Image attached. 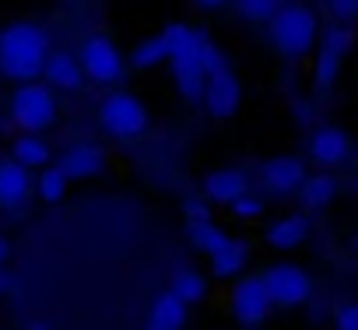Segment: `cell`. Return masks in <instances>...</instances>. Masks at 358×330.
<instances>
[{
    "mask_svg": "<svg viewBox=\"0 0 358 330\" xmlns=\"http://www.w3.org/2000/svg\"><path fill=\"white\" fill-rule=\"evenodd\" d=\"M50 57V36L36 22H15L0 32V74L25 85L43 74Z\"/></svg>",
    "mask_w": 358,
    "mask_h": 330,
    "instance_id": "6da1fadb",
    "label": "cell"
},
{
    "mask_svg": "<svg viewBox=\"0 0 358 330\" xmlns=\"http://www.w3.org/2000/svg\"><path fill=\"white\" fill-rule=\"evenodd\" d=\"M267 36H271V46L285 60H299L313 50V43L320 36V25H316V15L306 4H292V8L274 11V18L267 22Z\"/></svg>",
    "mask_w": 358,
    "mask_h": 330,
    "instance_id": "7a4b0ae2",
    "label": "cell"
},
{
    "mask_svg": "<svg viewBox=\"0 0 358 330\" xmlns=\"http://www.w3.org/2000/svg\"><path fill=\"white\" fill-rule=\"evenodd\" d=\"M201 43L204 36L194 32V29H183L169 53V64H172V78H176V88L187 102H201V92H204V67H201Z\"/></svg>",
    "mask_w": 358,
    "mask_h": 330,
    "instance_id": "3957f363",
    "label": "cell"
},
{
    "mask_svg": "<svg viewBox=\"0 0 358 330\" xmlns=\"http://www.w3.org/2000/svg\"><path fill=\"white\" fill-rule=\"evenodd\" d=\"M11 120L25 134H39V130L53 127L57 123V99H53V92L46 85H36V81L18 85L15 95H11Z\"/></svg>",
    "mask_w": 358,
    "mask_h": 330,
    "instance_id": "277c9868",
    "label": "cell"
},
{
    "mask_svg": "<svg viewBox=\"0 0 358 330\" xmlns=\"http://www.w3.org/2000/svg\"><path fill=\"white\" fill-rule=\"evenodd\" d=\"M99 127L109 134V137H120V141H130L137 134H144L148 127V109L137 95L130 92H113L102 99L99 106Z\"/></svg>",
    "mask_w": 358,
    "mask_h": 330,
    "instance_id": "5b68a950",
    "label": "cell"
},
{
    "mask_svg": "<svg viewBox=\"0 0 358 330\" xmlns=\"http://www.w3.org/2000/svg\"><path fill=\"white\" fill-rule=\"evenodd\" d=\"M264 292H267V299H271V306H302L309 295H313V281H309V274L302 271V267H295V264H278V267H271L264 278Z\"/></svg>",
    "mask_w": 358,
    "mask_h": 330,
    "instance_id": "8992f818",
    "label": "cell"
},
{
    "mask_svg": "<svg viewBox=\"0 0 358 330\" xmlns=\"http://www.w3.org/2000/svg\"><path fill=\"white\" fill-rule=\"evenodd\" d=\"M78 67H81V74H88L92 81L113 85V81H120V74H123V53L116 50L113 39L92 36V39L81 46V53H78Z\"/></svg>",
    "mask_w": 358,
    "mask_h": 330,
    "instance_id": "52a82bcc",
    "label": "cell"
},
{
    "mask_svg": "<svg viewBox=\"0 0 358 330\" xmlns=\"http://www.w3.org/2000/svg\"><path fill=\"white\" fill-rule=\"evenodd\" d=\"M201 102L208 106V113L215 120H229L239 113V102H243V88H239V78L236 71L225 64L211 74H204V92H201Z\"/></svg>",
    "mask_w": 358,
    "mask_h": 330,
    "instance_id": "ba28073f",
    "label": "cell"
},
{
    "mask_svg": "<svg viewBox=\"0 0 358 330\" xmlns=\"http://www.w3.org/2000/svg\"><path fill=\"white\" fill-rule=\"evenodd\" d=\"M355 36L351 29H330L323 36V46H320V57H316V88L327 92L334 81H337V71H341V60L348 57Z\"/></svg>",
    "mask_w": 358,
    "mask_h": 330,
    "instance_id": "9c48e42d",
    "label": "cell"
},
{
    "mask_svg": "<svg viewBox=\"0 0 358 330\" xmlns=\"http://www.w3.org/2000/svg\"><path fill=\"white\" fill-rule=\"evenodd\" d=\"M260 180L267 190L274 194H295L299 183L306 180V162L295 158V155H278V158H267L260 165Z\"/></svg>",
    "mask_w": 358,
    "mask_h": 330,
    "instance_id": "30bf717a",
    "label": "cell"
},
{
    "mask_svg": "<svg viewBox=\"0 0 358 330\" xmlns=\"http://www.w3.org/2000/svg\"><path fill=\"white\" fill-rule=\"evenodd\" d=\"M232 309H236L239 323L257 327V323L267 316V309H271V299H267V292H264V281H260V278L239 281L236 292H232Z\"/></svg>",
    "mask_w": 358,
    "mask_h": 330,
    "instance_id": "8fae6325",
    "label": "cell"
},
{
    "mask_svg": "<svg viewBox=\"0 0 358 330\" xmlns=\"http://www.w3.org/2000/svg\"><path fill=\"white\" fill-rule=\"evenodd\" d=\"M57 169L67 176V183L71 180H92L106 169V151L99 144H78L57 162Z\"/></svg>",
    "mask_w": 358,
    "mask_h": 330,
    "instance_id": "7c38bea8",
    "label": "cell"
},
{
    "mask_svg": "<svg viewBox=\"0 0 358 330\" xmlns=\"http://www.w3.org/2000/svg\"><path fill=\"white\" fill-rule=\"evenodd\" d=\"M183 29H187V25L172 22V25L162 29L158 36L144 39V43L130 53V67H134V71H148V67H158L162 60H169V53H172V46H176V39H179V32H183Z\"/></svg>",
    "mask_w": 358,
    "mask_h": 330,
    "instance_id": "4fadbf2b",
    "label": "cell"
},
{
    "mask_svg": "<svg viewBox=\"0 0 358 330\" xmlns=\"http://www.w3.org/2000/svg\"><path fill=\"white\" fill-rule=\"evenodd\" d=\"M29 190H32L29 169H22L15 158L0 162V208H4V211L22 208V204L29 201Z\"/></svg>",
    "mask_w": 358,
    "mask_h": 330,
    "instance_id": "5bb4252c",
    "label": "cell"
},
{
    "mask_svg": "<svg viewBox=\"0 0 358 330\" xmlns=\"http://www.w3.org/2000/svg\"><path fill=\"white\" fill-rule=\"evenodd\" d=\"M351 151V141L341 127H320L313 137H309V155L316 165H341Z\"/></svg>",
    "mask_w": 358,
    "mask_h": 330,
    "instance_id": "9a60e30c",
    "label": "cell"
},
{
    "mask_svg": "<svg viewBox=\"0 0 358 330\" xmlns=\"http://www.w3.org/2000/svg\"><path fill=\"white\" fill-rule=\"evenodd\" d=\"M246 187H250L246 173H239V169H215L204 180V197L218 201V204H232V201L246 197Z\"/></svg>",
    "mask_w": 358,
    "mask_h": 330,
    "instance_id": "2e32d148",
    "label": "cell"
},
{
    "mask_svg": "<svg viewBox=\"0 0 358 330\" xmlns=\"http://www.w3.org/2000/svg\"><path fill=\"white\" fill-rule=\"evenodd\" d=\"M43 74H46V81H50V85L67 88V92H74V88H81V85H85V74H81V67H78V57H74V53H67V50L50 53V57H46V64H43Z\"/></svg>",
    "mask_w": 358,
    "mask_h": 330,
    "instance_id": "e0dca14e",
    "label": "cell"
},
{
    "mask_svg": "<svg viewBox=\"0 0 358 330\" xmlns=\"http://www.w3.org/2000/svg\"><path fill=\"white\" fill-rule=\"evenodd\" d=\"M187 323V306L179 302L172 292H162L151 306V320H148V330H183Z\"/></svg>",
    "mask_w": 358,
    "mask_h": 330,
    "instance_id": "ac0fdd59",
    "label": "cell"
},
{
    "mask_svg": "<svg viewBox=\"0 0 358 330\" xmlns=\"http://www.w3.org/2000/svg\"><path fill=\"white\" fill-rule=\"evenodd\" d=\"M306 236H309V222L302 215H288V218H281L267 229V243L274 250H295V246L306 243Z\"/></svg>",
    "mask_w": 358,
    "mask_h": 330,
    "instance_id": "d6986e66",
    "label": "cell"
},
{
    "mask_svg": "<svg viewBox=\"0 0 358 330\" xmlns=\"http://www.w3.org/2000/svg\"><path fill=\"white\" fill-rule=\"evenodd\" d=\"M334 197H337V180L327 176V173H320V176H306V180L299 183V201H302L306 208H313V211L327 208Z\"/></svg>",
    "mask_w": 358,
    "mask_h": 330,
    "instance_id": "ffe728a7",
    "label": "cell"
},
{
    "mask_svg": "<svg viewBox=\"0 0 358 330\" xmlns=\"http://www.w3.org/2000/svg\"><path fill=\"white\" fill-rule=\"evenodd\" d=\"M11 158L22 165V169H39V165H50V148L39 134H22L11 144Z\"/></svg>",
    "mask_w": 358,
    "mask_h": 330,
    "instance_id": "44dd1931",
    "label": "cell"
},
{
    "mask_svg": "<svg viewBox=\"0 0 358 330\" xmlns=\"http://www.w3.org/2000/svg\"><path fill=\"white\" fill-rule=\"evenodd\" d=\"M246 260H250V246L239 239H229L218 253H211V271H215V278H232L246 267Z\"/></svg>",
    "mask_w": 358,
    "mask_h": 330,
    "instance_id": "7402d4cb",
    "label": "cell"
},
{
    "mask_svg": "<svg viewBox=\"0 0 358 330\" xmlns=\"http://www.w3.org/2000/svg\"><path fill=\"white\" fill-rule=\"evenodd\" d=\"M187 232H190V243H194L201 253H208V257H211V253H218V250L229 243V236H225L215 222H190V225H187Z\"/></svg>",
    "mask_w": 358,
    "mask_h": 330,
    "instance_id": "603a6c76",
    "label": "cell"
},
{
    "mask_svg": "<svg viewBox=\"0 0 358 330\" xmlns=\"http://www.w3.org/2000/svg\"><path fill=\"white\" fill-rule=\"evenodd\" d=\"M204 292H208V285H204V278L197 274V271H179L176 274V281H172V295L183 302V306H190V302H201L204 299Z\"/></svg>",
    "mask_w": 358,
    "mask_h": 330,
    "instance_id": "cb8c5ba5",
    "label": "cell"
},
{
    "mask_svg": "<svg viewBox=\"0 0 358 330\" xmlns=\"http://www.w3.org/2000/svg\"><path fill=\"white\" fill-rule=\"evenodd\" d=\"M39 197H43L46 204H60V201L67 197V176L57 169V165L43 169V176H39Z\"/></svg>",
    "mask_w": 358,
    "mask_h": 330,
    "instance_id": "d4e9b609",
    "label": "cell"
},
{
    "mask_svg": "<svg viewBox=\"0 0 358 330\" xmlns=\"http://www.w3.org/2000/svg\"><path fill=\"white\" fill-rule=\"evenodd\" d=\"M232 4H236L239 18H246V22H271L274 11L281 8V0H232Z\"/></svg>",
    "mask_w": 358,
    "mask_h": 330,
    "instance_id": "484cf974",
    "label": "cell"
},
{
    "mask_svg": "<svg viewBox=\"0 0 358 330\" xmlns=\"http://www.w3.org/2000/svg\"><path fill=\"white\" fill-rule=\"evenodd\" d=\"M232 211L239 218H257V215H264V204L257 197H239V201H232Z\"/></svg>",
    "mask_w": 358,
    "mask_h": 330,
    "instance_id": "4316f807",
    "label": "cell"
},
{
    "mask_svg": "<svg viewBox=\"0 0 358 330\" xmlns=\"http://www.w3.org/2000/svg\"><path fill=\"white\" fill-rule=\"evenodd\" d=\"M337 330H358V306L355 302L337 309Z\"/></svg>",
    "mask_w": 358,
    "mask_h": 330,
    "instance_id": "83f0119b",
    "label": "cell"
},
{
    "mask_svg": "<svg viewBox=\"0 0 358 330\" xmlns=\"http://www.w3.org/2000/svg\"><path fill=\"white\" fill-rule=\"evenodd\" d=\"M330 11L341 18V22H351L358 15V0H330Z\"/></svg>",
    "mask_w": 358,
    "mask_h": 330,
    "instance_id": "f1b7e54d",
    "label": "cell"
},
{
    "mask_svg": "<svg viewBox=\"0 0 358 330\" xmlns=\"http://www.w3.org/2000/svg\"><path fill=\"white\" fill-rule=\"evenodd\" d=\"M187 222H211V215H208V208L201 204V201H187Z\"/></svg>",
    "mask_w": 358,
    "mask_h": 330,
    "instance_id": "f546056e",
    "label": "cell"
},
{
    "mask_svg": "<svg viewBox=\"0 0 358 330\" xmlns=\"http://www.w3.org/2000/svg\"><path fill=\"white\" fill-rule=\"evenodd\" d=\"M197 4H201L204 11H218V8H225V4H232V0H197Z\"/></svg>",
    "mask_w": 358,
    "mask_h": 330,
    "instance_id": "4dcf8cb0",
    "label": "cell"
},
{
    "mask_svg": "<svg viewBox=\"0 0 358 330\" xmlns=\"http://www.w3.org/2000/svg\"><path fill=\"white\" fill-rule=\"evenodd\" d=\"M8 253H11V246H8V239H0V267H4V260H8Z\"/></svg>",
    "mask_w": 358,
    "mask_h": 330,
    "instance_id": "1f68e13d",
    "label": "cell"
},
{
    "mask_svg": "<svg viewBox=\"0 0 358 330\" xmlns=\"http://www.w3.org/2000/svg\"><path fill=\"white\" fill-rule=\"evenodd\" d=\"M29 330H50V327H46V323H32Z\"/></svg>",
    "mask_w": 358,
    "mask_h": 330,
    "instance_id": "d6a6232c",
    "label": "cell"
},
{
    "mask_svg": "<svg viewBox=\"0 0 358 330\" xmlns=\"http://www.w3.org/2000/svg\"><path fill=\"white\" fill-rule=\"evenodd\" d=\"M4 288H8V278H4V274H0V292H4Z\"/></svg>",
    "mask_w": 358,
    "mask_h": 330,
    "instance_id": "836d02e7",
    "label": "cell"
}]
</instances>
